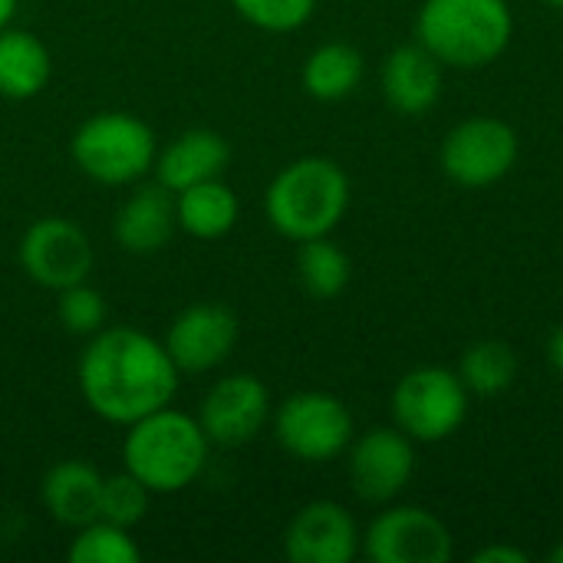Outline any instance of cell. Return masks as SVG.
Masks as SVG:
<instances>
[{"mask_svg": "<svg viewBox=\"0 0 563 563\" xmlns=\"http://www.w3.org/2000/svg\"><path fill=\"white\" fill-rule=\"evenodd\" d=\"M178 376L165 343L132 327H102L79 356V393L112 426H132L172 406Z\"/></svg>", "mask_w": 563, "mask_h": 563, "instance_id": "6da1fadb", "label": "cell"}, {"mask_svg": "<svg viewBox=\"0 0 563 563\" xmlns=\"http://www.w3.org/2000/svg\"><path fill=\"white\" fill-rule=\"evenodd\" d=\"M122 439V468L135 475L152 495H178L198 482L208 465L211 442L198 416L172 406L155 409L132 426Z\"/></svg>", "mask_w": 563, "mask_h": 563, "instance_id": "7a4b0ae2", "label": "cell"}, {"mask_svg": "<svg viewBox=\"0 0 563 563\" xmlns=\"http://www.w3.org/2000/svg\"><path fill=\"white\" fill-rule=\"evenodd\" d=\"M350 208L346 172L323 155H303L284 165L264 195L267 221L287 241H313L336 231Z\"/></svg>", "mask_w": 563, "mask_h": 563, "instance_id": "3957f363", "label": "cell"}, {"mask_svg": "<svg viewBox=\"0 0 563 563\" xmlns=\"http://www.w3.org/2000/svg\"><path fill=\"white\" fill-rule=\"evenodd\" d=\"M515 36L508 0H426L416 16V40L452 69L492 66Z\"/></svg>", "mask_w": 563, "mask_h": 563, "instance_id": "277c9868", "label": "cell"}, {"mask_svg": "<svg viewBox=\"0 0 563 563\" xmlns=\"http://www.w3.org/2000/svg\"><path fill=\"white\" fill-rule=\"evenodd\" d=\"M76 168L99 185H139L158 158V142L148 122L132 112H96L69 142Z\"/></svg>", "mask_w": 563, "mask_h": 563, "instance_id": "5b68a950", "label": "cell"}, {"mask_svg": "<svg viewBox=\"0 0 563 563\" xmlns=\"http://www.w3.org/2000/svg\"><path fill=\"white\" fill-rule=\"evenodd\" d=\"M468 389L455 369L419 366L393 389V419L412 442H445L468 419Z\"/></svg>", "mask_w": 563, "mask_h": 563, "instance_id": "8992f818", "label": "cell"}, {"mask_svg": "<svg viewBox=\"0 0 563 563\" xmlns=\"http://www.w3.org/2000/svg\"><path fill=\"white\" fill-rule=\"evenodd\" d=\"M274 435L287 455L310 465L340 459L356 439L346 402L320 389L287 396L274 412Z\"/></svg>", "mask_w": 563, "mask_h": 563, "instance_id": "52a82bcc", "label": "cell"}, {"mask_svg": "<svg viewBox=\"0 0 563 563\" xmlns=\"http://www.w3.org/2000/svg\"><path fill=\"white\" fill-rule=\"evenodd\" d=\"M521 155L515 125L498 115H472L442 139V172L462 188H488L501 181Z\"/></svg>", "mask_w": 563, "mask_h": 563, "instance_id": "ba28073f", "label": "cell"}, {"mask_svg": "<svg viewBox=\"0 0 563 563\" xmlns=\"http://www.w3.org/2000/svg\"><path fill=\"white\" fill-rule=\"evenodd\" d=\"M16 261L33 284L63 290L89 277L92 244L89 234L69 218H40L23 231Z\"/></svg>", "mask_w": 563, "mask_h": 563, "instance_id": "9c48e42d", "label": "cell"}, {"mask_svg": "<svg viewBox=\"0 0 563 563\" xmlns=\"http://www.w3.org/2000/svg\"><path fill=\"white\" fill-rule=\"evenodd\" d=\"M452 551L445 521L416 505L386 508L363 534V554L373 563H445Z\"/></svg>", "mask_w": 563, "mask_h": 563, "instance_id": "30bf717a", "label": "cell"}, {"mask_svg": "<svg viewBox=\"0 0 563 563\" xmlns=\"http://www.w3.org/2000/svg\"><path fill=\"white\" fill-rule=\"evenodd\" d=\"M350 488L366 505H389L416 475V442L402 429H369L346 449Z\"/></svg>", "mask_w": 563, "mask_h": 563, "instance_id": "8fae6325", "label": "cell"}, {"mask_svg": "<svg viewBox=\"0 0 563 563\" xmlns=\"http://www.w3.org/2000/svg\"><path fill=\"white\" fill-rule=\"evenodd\" d=\"M271 419V393L251 373H234L218 379L201 399L198 422L211 445H247L254 442Z\"/></svg>", "mask_w": 563, "mask_h": 563, "instance_id": "7c38bea8", "label": "cell"}, {"mask_svg": "<svg viewBox=\"0 0 563 563\" xmlns=\"http://www.w3.org/2000/svg\"><path fill=\"white\" fill-rule=\"evenodd\" d=\"M238 340L241 323L234 310H228L224 303H195L172 320L165 333V350L178 373H208L234 353Z\"/></svg>", "mask_w": 563, "mask_h": 563, "instance_id": "4fadbf2b", "label": "cell"}, {"mask_svg": "<svg viewBox=\"0 0 563 563\" xmlns=\"http://www.w3.org/2000/svg\"><path fill=\"white\" fill-rule=\"evenodd\" d=\"M360 551L363 531L336 501L303 505L284 531V554L294 563H350Z\"/></svg>", "mask_w": 563, "mask_h": 563, "instance_id": "5bb4252c", "label": "cell"}, {"mask_svg": "<svg viewBox=\"0 0 563 563\" xmlns=\"http://www.w3.org/2000/svg\"><path fill=\"white\" fill-rule=\"evenodd\" d=\"M178 228L175 218V195L165 185H139L115 211V241L129 254H155L162 251Z\"/></svg>", "mask_w": 563, "mask_h": 563, "instance_id": "9a60e30c", "label": "cell"}, {"mask_svg": "<svg viewBox=\"0 0 563 563\" xmlns=\"http://www.w3.org/2000/svg\"><path fill=\"white\" fill-rule=\"evenodd\" d=\"M383 96L402 115L429 112L442 96V63L419 40L396 46L383 63Z\"/></svg>", "mask_w": 563, "mask_h": 563, "instance_id": "2e32d148", "label": "cell"}, {"mask_svg": "<svg viewBox=\"0 0 563 563\" xmlns=\"http://www.w3.org/2000/svg\"><path fill=\"white\" fill-rule=\"evenodd\" d=\"M228 162H231V145L224 142V135H218L211 129H191V132H181L178 139H172L158 152L152 172H155L158 185H165L172 195H178L198 181L221 178Z\"/></svg>", "mask_w": 563, "mask_h": 563, "instance_id": "e0dca14e", "label": "cell"}, {"mask_svg": "<svg viewBox=\"0 0 563 563\" xmlns=\"http://www.w3.org/2000/svg\"><path fill=\"white\" fill-rule=\"evenodd\" d=\"M102 475L79 459L53 465L40 482V501L46 515L63 528H82L99 518V498H102Z\"/></svg>", "mask_w": 563, "mask_h": 563, "instance_id": "ac0fdd59", "label": "cell"}, {"mask_svg": "<svg viewBox=\"0 0 563 563\" xmlns=\"http://www.w3.org/2000/svg\"><path fill=\"white\" fill-rule=\"evenodd\" d=\"M53 76V56L46 43L30 30H0V96L33 99Z\"/></svg>", "mask_w": 563, "mask_h": 563, "instance_id": "d6986e66", "label": "cell"}, {"mask_svg": "<svg viewBox=\"0 0 563 563\" xmlns=\"http://www.w3.org/2000/svg\"><path fill=\"white\" fill-rule=\"evenodd\" d=\"M238 214H241L238 195L221 178L198 181L175 195L178 228L198 241H218V238L231 234V228L238 224Z\"/></svg>", "mask_w": 563, "mask_h": 563, "instance_id": "ffe728a7", "label": "cell"}, {"mask_svg": "<svg viewBox=\"0 0 563 563\" xmlns=\"http://www.w3.org/2000/svg\"><path fill=\"white\" fill-rule=\"evenodd\" d=\"M363 73H366V59L356 46L323 43L307 56L300 79H303L307 96H313L320 102H340L360 89Z\"/></svg>", "mask_w": 563, "mask_h": 563, "instance_id": "44dd1931", "label": "cell"}, {"mask_svg": "<svg viewBox=\"0 0 563 563\" xmlns=\"http://www.w3.org/2000/svg\"><path fill=\"white\" fill-rule=\"evenodd\" d=\"M297 277L303 284V290L317 300H333L350 287L353 277V264L346 257V251L327 238H313V241H300L297 251Z\"/></svg>", "mask_w": 563, "mask_h": 563, "instance_id": "7402d4cb", "label": "cell"}, {"mask_svg": "<svg viewBox=\"0 0 563 563\" xmlns=\"http://www.w3.org/2000/svg\"><path fill=\"white\" fill-rule=\"evenodd\" d=\"M455 373L472 396H501L515 386L518 356L505 340H478L462 353Z\"/></svg>", "mask_w": 563, "mask_h": 563, "instance_id": "603a6c76", "label": "cell"}, {"mask_svg": "<svg viewBox=\"0 0 563 563\" xmlns=\"http://www.w3.org/2000/svg\"><path fill=\"white\" fill-rule=\"evenodd\" d=\"M69 563H139L142 551L129 528H119L112 521H89L76 528V538L66 548Z\"/></svg>", "mask_w": 563, "mask_h": 563, "instance_id": "cb8c5ba5", "label": "cell"}, {"mask_svg": "<svg viewBox=\"0 0 563 563\" xmlns=\"http://www.w3.org/2000/svg\"><path fill=\"white\" fill-rule=\"evenodd\" d=\"M148 501H152V492H148L135 475H129V472L122 468L119 475H109V478L102 482L99 518L132 531L135 525H142V518H145V511H148Z\"/></svg>", "mask_w": 563, "mask_h": 563, "instance_id": "d4e9b609", "label": "cell"}, {"mask_svg": "<svg viewBox=\"0 0 563 563\" xmlns=\"http://www.w3.org/2000/svg\"><path fill=\"white\" fill-rule=\"evenodd\" d=\"M56 313L66 333L73 336H96L106 327V297L89 287L86 280L56 290Z\"/></svg>", "mask_w": 563, "mask_h": 563, "instance_id": "484cf974", "label": "cell"}, {"mask_svg": "<svg viewBox=\"0 0 563 563\" xmlns=\"http://www.w3.org/2000/svg\"><path fill=\"white\" fill-rule=\"evenodd\" d=\"M231 7L257 30L290 33L313 16L317 0H231Z\"/></svg>", "mask_w": 563, "mask_h": 563, "instance_id": "4316f807", "label": "cell"}, {"mask_svg": "<svg viewBox=\"0 0 563 563\" xmlns=\"http://www.w3.org/2000/svg\"><path fill=\"white\" fill-rule=\"evenodd\" d=\"M531 558L521 551V548H511V544H488L482 551H475L472 563H528Z\"/></svg>", "mask_w": 563, "mask_h": 563, "instance_id": "83f0119b", "label": "cell"}, {"mask_svg": "<svg viewBox=\"0 0 563 563\" xmlns=\"http://www.w3.org/2000/svg\"><path fill=\"white\" fill-rule=\"evenodd\" d=\"M548 363H551V369L563 379V323L551 333V340H548Z\"/></svg>", "mask_w": 563, "mask_h": 563, "instance_id": "f1b7e54d", "label": "cell"}, {"mask_svg": "<svg viewBox=\"0 0 563 563\" xmlns=\"http://www.w3.org/2000/svg\"><path fill=\"white\" fill-rule=\"evenodd\" d=\"M16 3H20V0H0V30L10 26V20H13V13H16Z\"/></svg>", "mask_w": 563, "mask_h": 563, "instance_id": "f546056e", "label": "cell"}, {"mask_svg": "<svg viewBox=\"0 0 563 563\" xmlns=\"http://www.w3.org/2000/svg\"><path fill=\"white\" fill-rule=\"evenodd\" d=\"M548 561H551V563H563V541H561V544H558V548H554V551H551V554H548Z\"/></svg>", "mask_w": 563, "mask_h": 563, "instance_id": "4dcf8cb0", "label": "cell"}, {"mask_svg": "<svg viewBox=\"0 0 563 563\" xmlns=\"http://www.w3.org/2000/svg\"><path fill=\"white\" fill-rule=\"evenodd\" d=\"M548 7H558V10H563V0H544Z\"/></svg>", "mask_w": 563, "mask_h": 563, "instance_id": "1f68e13d", "label": "cell"}]
</instances>
